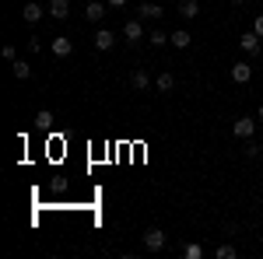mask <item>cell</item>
I'll return each mask as SVG.
<instances>
[{
  "label": "cell",
  "instance_id": "6da1fadb",
  "mask_svg": "<svg viewBox=\"0 0 263 259\" xmlns=\"http://www.w3.org/2000/svg\"><path fill=\"white\" fill-rule=\"evenodd\" d=\"M165 242H168V235H165L162 228H147V231H144V249H147V252H162Z\"/></svg>",
  "mask_w": 263,
  "mask_h": 259
},
{
  "label": "cell",
  "instance_id": "7a4b0ae2",
  "mask_svg": "<svg viewBox=\"0 0 263 259\" xmlns=\"http://www.w3.org/2000/svg\"><path fill=\"white\" fill-rule=\"evenodd\" d=\"M232 133H235L239 140H253V133H256V123L249 119V116H242V119L232 123Z\"/></svg>",
  "mask_w": 263,
  "mask_h": 259
},
{
  "label": "cell",
  "instance_id": "3957f363",
  "mask_svg": "<svg viewBox=\"0 0 263 259\" xmlns=\"http://www.w3.org/2000/svg\"><path fill=\"white\" fill-rule=\"evenodd\" d=\"M239 46H242L246 56H260V49H263V46H260V35H256V32H246L242 39H239Z\"/></svg>",
  "mask_w": 263,
  "mask_h": 259
},
{
  "label": "cell",
  "instance_id": "277c9868",
  "mask_svg": "<svg viewBox=\"0 0 263 259\" xmlns=\"http://www.w3.org/2000/svg\"><path fill=\"white\" fill-rule=\"evenodd\" d=\"M123 35H126V42H130V46H134V42H141V39H147V35H144V25L137 18L123 25Z\"/></svg>",
  "mask_w": 263,
  "mask_h": 259
},
{
  "label": "cell",
  "instance_id": "5b68a950",
  "mask_svg": "<svg viewBox=\"0 0 263 259\" xmlns=\"http://www.w3.org/2000/svg\"><path fill=\"white\" fill-rule=\"evenodd\" d=\"M49 49H53V56H60V60H63V56H70V53H74V42L67 39V35H57V39L49 42Z\"/></svg>",
  "mask_w": 263,
  "mask_h": 259
},
{
  "label": "cell",
  "instance_id": "8992f818",
  "mask_svg": "<svg viewBox=\"0 0 263 259\" xmlns=\"http://www.w3.org/2000/svg\"><path fill=\"white\" fill-rule=\"evenodd\" d=\"M46 11H49V7H42V4H25V7H21V18L28 21V25H35V21H42Z\"/></svg>",
  "mask_w": 263,
  "mask_h": 259
},
{
  "label": "cell",
  "instance_id": "52a82bcc",
  "mask_svg": "<svg viewBox=\"0 0 263 259\" xmlns=\"http://www.w3.org/2000/svg\"><path fill=\"white\" fill-rule=\"evenodd\" d=\"M249 77H253V67H249V63H232V81H235V84H249Z\"/></svg>",
  "mask_w": 263,
  "mask_h": 259
},
{
  "label": "cell",
  "instance_id": "ba28073f",
  "mask_svg": "<svg viewBox=\"0 0 263 259\" xmlns=\"http://www.w3.org/2000/svg\"><path fill=\"white\" fill-rule=\"evenodd\" d=\"M112 42H116V35H112L109 28H99V32H95V49L105 53V49H112Z\"/></svg>",
  "mask_w": 263,
  "mask_h": 259
},
{
  "label": "cell",
  "instance_id": "9c48e42d",
  "mask_svg": "<svg viewBox=\"0 0 263 259\" xmlns=\"http://www.w3.org/2000/svg\"><path fill=\"white\" fill-rule=\"evenodd\" d=\"M130 88H134V91H147V88H151L147 70H134V74H130Z\"/></svg>",
  "mask_w": 263,
  "mask_h": 259
},
{
  "label": "cell",
  "instance_id": "30bf717a",
  "mask_svg": "<svg viewBox=\"0 0 263 259\" xmlns=\"http://www.w3.org/2000/svg\"><path fill=\"white\" fill-rule=\"evenodd\" d=\"M70 14V0H49V18H67Z\"/></svg>",
  "mask_w": 263,
  "mask_h": 259
},
{
  "label": "cell",
  "instance_id": "8fae6325",
  "mask_svg": "<svg viewBox=\"0 0 263 259\" xmlns=\"http://www.w3.org/2000/svg\"><path fill=\"white\" fill-rule=\"evenodd\" d=\"M84 18L88 21H102L105 18V4H102V0H91V4L84 7Z\"/></svg>",
  "mask_w": 263,
  "mask_h": 259
},
{
  "label": "cell",
  "instance_id": "7c38bea8",
  "mask_svg": "<svg viewBox=\"0 0 263 259\" xmlns=\"http://www.w3.org/2000/svg\"><path fill=\"white\" fill-rule=\"evenodd\" d=\"M137 14H141L144 21H158V18H162V7H158V4H141Z\"/></svg>",
  "mask_w": 263,
  "mask_h": 259
},
{
  "label": "cell",
  "instance_id": "4fadbf2b",
  "mask_svg": "<svg viewBox=\"0 0 263 259\" xmlns=\"http://www.w3.org/2000/svg\"><path fill=\"white\" fill-rule=\"evenodd\" d=\"M182 259H203V245L200 242H186L182 245Z\"/></svg>",
  "mask_w": 263,
  "mask_h": 259
},
{
  "label": "cell",
  "instance_id": "5bb4252c",
  "mask_svg": "<svg viewBox=\"0 0 263 259\" xmlns=\"http://www.w3.org/2000/svg\"><path fill=\"white\" fill-rule=\"evenodd\" d=\"M179 14L193 21L197 14H200V4H197V0H182V4H179Z\"/></svg>",
  "mask_w": 263,
  "mask_h": 259
},
{
  "label": "cell",
  "instance_id": "9a60e30c",
  "mask_svg": "<svg viewBox=\"0 0 263 259\" xmlns=\"http://www.w3.org/2000/svg\"><path fill=\"white\" fill-rule=\"evenodd\" d=\"M168 42H172L176 49H190V32L179 28V32H172V35H168Z\"/></svg>",
  "mask_w": 263,
  "mask_h": 259
},
{
  "label": "cell",
  "instance_id": "2e32d148",
  "mask_svg": "<svg viewBox=\"0 0 263 259\" xmlns=\"http://www.w3.org/2000/svg\"><path fill=\"white\" fill-rule=\"evenodd\" d=\"M155 88H158V91H172V88H176V77H172L168 70H162L158 81H155Z\"/></svg>",
  "mask_w": 263,
  "mask_h": 259
},
{
  "label": "cell",
  "instance_id": "e0dca14e",
  "mask_svg": "<svg viewBox=\"0 0 263 259\" xmlns=\"http://www.w3.org/2000/svg\"><path fill=\"white\" fill-rule=\"evenodd\" d=\"M11 70H14V77H18V81H28V77H32V67H28L25 60H14V63H11Z\"/></svg>",
  "mask_w": 263,
  "mask_h": 259
},
{
  "label": "cell",
  "instance_id": "ac0fdd59",
  "mask_svg": "<svg viewBox=\"0 0 263 259\" xmlns=\"http://www.w3.org/2000/svg\"><path fill=\"white\" fill-rule=\"evenodd\" d=\"M35 126H39V130H49V126H53V112H49V109H39V112H35Z\"/></svg>",
  "mask_w": 263,
  "mask_h": 259
},
{
  "label": "cell",
  "instance_id": "d6986e66",
  "mask_svg": "<svg viewBox=\"0 0 263 259\" xmlns=\"http://www.w3.org/2000/svg\"><path fill=\"white\" fill-rule=\"evenodd\" d=\"M147 42H151V46H165V42H168V35H165L162 28H151V32H147Z\"/></svg>",
  "mask_w": 263,
  "mask_h": 259
},
{
  "label": "cell",
  "instance_id": "ffe728a7",
  "mask_svg": "<svg viewBox=\"0 0 263 259\" xmlns=\"http://www.w3.org/2000/svg\"><path fill=\"white\" fill-rule=\"evenodd\" d=\"M218 259H235L239 252H235V245H218V252H214Z\"/></svg>",
  "mask_w": 263,
  "mask_h": 259
},
{
  "label": "cell",
  "instance_id": "44dd1931",
  "mask_svg": "<svg viewBox=\"0 0 263 259\" xmlns=\"http://www.w3.org/2000/svg\"><path fill=\"white\" fill-rule=\"evenodd\" d=\"M263 154V147L256 144V140H246V158H260Z\"/></svg>",
  "mask_w": 263,
  "mask_h": 259
},
{
  "label": "cell",
  "instance_id": "7402d4cb",
  "mask_svg": "<svg viewBox=\"0 0 263 259\" xmlns=\"http://www.w3.org/2000/svg\"><path fill=\"white\" fill-rule=\"evenodd\" d=\"M4 60H11V63L18 60V53H14V46H4Z\"/></svg>",
  "mask_w": 263,
  "mask_h": 259
},
{
  "label": "cell",
  "instance_id": "603a6c76",
  "mask_svg": "<svg viewBox=\"0 0 263 259\" xmlns=\"http://www.w3.org/2000/svg\"><path fill=\"white\" fill-rule=\"evenodd\" d=\"M253 32H256V35H260V39H263V14H260V18H256V21H253Z\"/></svg>",
  "mask_w": 263,
  "mask_h": 259
},
{
  "label": "cell",
  "instance_id": "cb8c5ba5",
  "mask_svg": "<svg viewBox=\"0 0 263 259\" xmlns=\"http://www.w3.org/2000/svg\"><path fill=\"white\" fill-rule=\"evenodd\" d=\"M105 4H109V7H123L126 0H105Z\"/></svg>",
  "mask_w": 263,
  "mask_h": 259
},
{
  "label": "cell",
  "instance_id": "d4e9b609",
  "mask_svg": "<svg viewBox=\"0 0 263 259\" xmlns=\"http://www.w3.org/2000/svg\"><path fill=\"white\" fill-rule=\"evenodd\" d=\"M256 116H260V123H263V105H260V112H256Z\"/></svg>",
  "mask_w": 263,
  "mask_h": 259
},
{
  "label": "cell",
  "instance_id": "484cf974",
  "mask_svg": "<svg viewBox=\"0 0 263 259\" xmlns=\"http://www.w3.org/2000/svg\"><path fill=\"white\" fill-rule=\"evenodd\" d=\"M228 4H246V0H228Z\"/></svg>",
  "mask_w": 263,
  "mask_h": 259
}]
</instances>
